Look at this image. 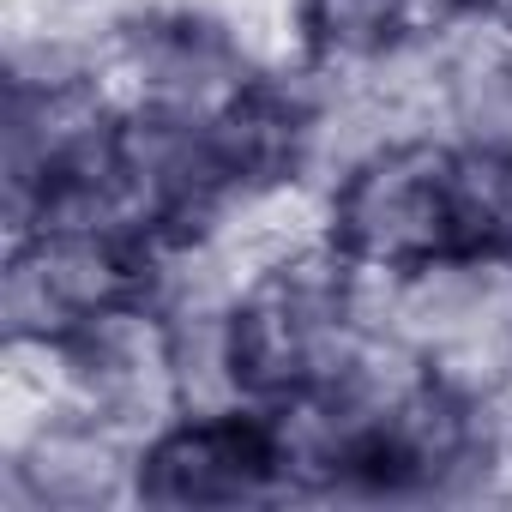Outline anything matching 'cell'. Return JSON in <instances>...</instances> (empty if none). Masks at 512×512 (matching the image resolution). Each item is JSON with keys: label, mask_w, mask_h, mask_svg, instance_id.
<instances>
[{"label": "cell", "mask_w": 512, "mask_h": 512, "mask_svg": "<svg viewBox=\"0 0 512 512\" xmlns=\"http://www.w3.org/2000/svg\"><path fill=\"white\" fill-rule=\"evenodd\" d=\"M139 296H151L145 235L91 217L25 223L0 253V344L55 350Z\"/></svg>", "instance_id": "6da1fadb"}, {"label": "cell", "mask_w": 512, "mask_h": 512, "mask_svg": "<svg viewBox=\"0 0 512 512\" xmlns=\"http://www.w3.org/2000/svg\"><path fill=\"white\" fill-rule=\"evenodd\" d=\"M452 133H392L326 181V241L362 272H404L452 247L446 211Z\"/></svg>", "instance_id": "7a4b0ae2"}, {"label": "cell", "mask_w": 512, "mask_h": 512, "mask_svg": "<svg viewBox=\"0 0 512 512\" xmlns=\"http://www.w3.org/2000/svg\"><path fill=\"white\" fill-rule=\"evenodd\" d=\"M290 500L284 452L266 404L181 410L139 446V506L199 512V506H260Z\"/></svg>", "instance_id": "3957f363"}, {"label": "cell", "mask_w": 512, "mask_h": 512, "mask_svg": "<svg viewBox=\"0 0 512 512\" xmlns=\"http://www.w3.org/2000/svg\"><path fill=\"white\" fill-rule=\"evenodd\" d=\"M55 374H61V398L73 410H91L139 440L187 410L175 320L151 296H139V302L103 314L97 326H85L79 338L55 344Z\"/></svg>", "instance_id": "277c9868"}, {"label": "cell", "mask_w": 512, "mask_h": 512, "mask_svg": "<svg viewBox=\"0 0 512 512\" xmlns=\"http://www.w3.org/2000/svg\"><path fill=\"white\" fill-rule=\"evenodd\" d=\"M139 434L91 410H43L0 440V506L7 512H103L139 506Z\"/></svg>", "instance_id": "5b68a950"}, {"label": "cell", "mask_w": 512, "mask_h": 512, "mask_svg": "<svg viewBox=\"0 0 512 512\" xmlns=\"http://www.w3.org/2000/svg\"><path fill=\"white\" fill-rule=\"evenodd\" d=\"M458 19V0H290V61L320 79H374Z\"/></svg>", "instance_id": "8992f818"}, {"label": "cell", "mask_w": 512, "mask_h": 512, "mask_svg": "<svg viewBox=\"0 0 512 512\" xmlns=\"http://www.w3.org/2000/svg\"><path fill=\"white\" fill-rule=\"evenodd\" d=\"M446 211H452V247L512 260V145L506 139L446 145Z\"/></svg>", "instance_id": "52a82bcc"}]
</instances>
